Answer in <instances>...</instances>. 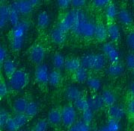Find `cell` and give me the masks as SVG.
Wrapping results in <instances>:
<instances>
[{
	"mask_svg": "<svg viewBox=\"0 0 134 131\" xmlns=\"http://www.w3.org/2000/svg\"><path fill=\"white\" fill-rule=\"evenodd\" d=\"M95 25L90 22L82 11L77 10L76 18L72 31L76 34L84 37H91L94 35Z\"/></svg>",
	"mask_w": 134,
	"mask_h": 131,
	"instance_id": "1",
	"label": "cell"
},
{
	"mask_svg": "<svg viewBox=\"0 0 134 131\" xmlns=\"http://www.w3.org/2000/svg\"><path fill=\"white\" fill-rule=\"evenodd\" d=\"M28 28L29 23L26 21L20 22L16 26H13L9 33V40L13 51L18 52L21 49Z\"/></svg>",
	"mask_w": 134,
	"mask_h": 131,
	"instance_id": "2",
	"label": "cell"
},
{
	"mask_svg": "<svg viewBox=\"0 0 134 131\" xmlns=\"http://www.w3.org/2000/svg\"><path fill=\"white\" fill-rule=\"evenodd\" d=\"M82 66L87 69L99 71L106 65V56L100 54H91L84 56L81 60Z\"/></svg>",
	"mask_w": 134,
	"mask_h": 131,
	"instance_id": "3",
	"label": "cell"
},
{
	"mask_svg": "<svg viewBox=\"0 0 134 131\" xmlns=\"http://www.w3.org/2000/svg\"><path fill=\"white\" fill-rule=\"evenodd\" d=\"M8 80L10 88L14 91H20L24 89L29 81L28 74L23 68L17 69Z\"/></svg>",
	"mask_w": 134,
	"mask_h": 131,
	"instance_id": "4",
	"label": "cell"
},
{
	"mask_svg": "<svg viewBox=\"0 0 134 131\" xmlns=\"http://www.w3.org/2000/svg\"><path fill=\"white\" fill-rule=\"evenodd\" d=\"M46 55V49L41 44H35L29 50V58L34 64H42Z\"/></svg>",
	"mask_w": 134,
	"mask_h": 131,
	"instance_id": "5",
	"label": "cell"
},
{
	"mask_svg": "<svg viewBox=\"0 0 134 131\" xmlns=\"http://www.w3.org/2000/svg\"><path fill=\"white\" fill-rule=\"evenodd\" d=\"M62 123L65 127H70L76 123V111L74 105H65L62 109Z\"/></svg>",
	"mask_w": 134,
	"mask_h": 131,
	"instance_id": "6",
	"label": "cell"
},
{
	"mask_svg": "<svg viewBox=\"0 0 134 131\" xmlns=\"http://www.w3.org/2000/svg\"><path fill=\"white\" fill-rule=\"evenodd\" d=\"M76 12L77 10H73L68 12L59 22L58 27L59 28L66 33L70 30H72L76 18Z\"/></svg>",
	"mask_w": 134,
	"mask_h": 131,
	"instance_id": "7",
	"label": "cell"
},
{
	"mask_svg": "<svg viewBox=\"0 0 134 131\" xmlns=\"http://www.w3.org/2000/svg\"><path fill=\"white\" fill-rule=\"evenodd\" d=\"M48 66L45 64L38 65L35 72V79L39 85H46L49 81Z\"/></svg>",
	"mask_w": 134,
	"mask_h": 131,
	"instance_id": "8",
	"label": "cell"
},
{
	"mask_svg": "<svg viewBox=\"0 0 134 131\" xmlns=\"http://www.w3.org/2000/svg\"><path fill=\"white\" fill-rule=\"evenodd\" d=\"M34 6L32 5V3L29 2V0H18L14 2L10 8L12 9H14L19 14H28L32 11Z\"/></svg>",
	"mask_w": 134,
	"mask_h": 131,
	"instance_id": "9",
	"label": "cell"
},
{
	"mask_svg": "<svg viewBox=\"0 0 134 131\" xmlns=\"http://www.w3.org/2000/svg\"><path fill=\"white\" fill-rule=\"evenodd\" d=\"M103 52L104 55L107 58L111 63H118L119 60V55L118 51L115 49L113 44L107 42L103 45Z\"/></svg>",
	"mask_w": 134,
	"mask_h": 131,
	"instance_id": "10",
	"label": "cell"
},
{
	"mask_svg": "<svg viewBox=\"0 0 134 131\" xmlns=\"http://www.w3.org/2000/svg\"><path fill=\"white\" fill-rule=\"evenodd\" d=\"M108 114L109 116V118H113L120 121V120H121L125 115V110L122 107L119 105L114 104L109 107Z\"/></svg>",
	"mask_w": 134,
	"mask_h": 131,
	"instance_id": "11",
	"label": "cell"
},
{
	"mask_svg": "<svg viewBox=\"0 0 134 131\" xmlns=\"http://www.w3.org/2000/svg\"><path fill=\"white\" fill-rule=\"evenodd\" d=\"M47 121L49 124L52 125H58L62 122V110L59 108H53L49 112L47 116Z\"/></svg>",
	"mask_w": 134,
	"mask_h": 131,
	"instance_id": "12",
	"label": "cell"
},
{
	"mask_svg": "<svg viewBox=\"0 0 134 131\" xmlns=\"http://www.w3.org/2000/svg\"><path fill=\"white\" fill-rule=\"evenodd\" d=\"M94 37L99 42H105L107 40L109 35H108L107 27H106L102 23H98L95 25V30H94Z\"/></svg>",
	"mask_w": 134,
	"mask_h": 131,
	"instance_id": "13",
	"label": "cell"
},
{
	"mask_svg": "<svg viewBox=\"0 0 134 131\" xmlns=\"http://www.w3.org/2000/svg\"><path fill=\"white\" fill-rule=\"evenodd\" d=\"M29 102V101L24 97H20L15 100L13 103V110L14 113H25Z\"/></svg>",
	"mask_w": 134,
	"mask_h": 131,
	"instance_id": "14",
	"label": "cell"
},
{
	"mask_svg": "<svg viewBox=\"0 0 134 131\" xmlns=\"http://www.w3.org/2000/svg\"><path fill=\"white\" fill-rule=\"evenodd\" d=\"M82 66V62L81 60L76 58H67L65 60L64 63V68L66 71L74 73L79 68Z\"/></svg>",
	"mask_w": 134,
	"mask_h": 131,
	"instance_id": "15",
	"label": "cell"
},
{
	"mask_svg": "<svg viewBox=\"0 0 134 131\" xmlns=\"http://www.w3.org/2000/svg\"><path fill=\"white\" fill-rule=\"evenodd\" d=\"M50 37L53 42L56 44H62L66 40V32L59 28V27L55 28L50 33Z\"/></svg>",
	"mask_w": 134,
	"mask_h": 131,
	"instance_id": "16",
	"label": "cell"
},
{
	"mask_svg": "<svg viewBox=\"0 0 134 131\" xmlns=\"http://www.w3.org/2000/svg\"><path fill=\"white\" fill-rule=\"evenodd\" d=\"M82 96L80 90L74 86H70L65 89V97L68 101L74 102Z\"/></svg>",
	"mask_w": 134,
	"mask_h": 131,
	"instance_id": "17",
	"label": "cell"
},
{
	"mask_svg": "<svg viewBox=\"0 0 134 131\" xmlns=\"http://www.w3.org/2000/svg\"><path fill=\"white\" fill-rule=\"evenodd\" d=\"M2 65L4 72L8 79L10 78L17 70L16 64L11 59H6Z\"/></svg>",
	"mask_w": 134,
	"mask_h": 131,
	"instance_id": "18",
	"label": "cell"
},
{
	"mask_svg": "<svg viewBox=\"0 0 134 131\" xmlns=\"http://www.w3.org/2000/svg\"><path fill=\"white\" fill-rule=\"evenodd\" d=\"M107 31L109 37L112 40L113 42H118L120 40V31L118 26L113 22H109L107 26Z\"/></svg>",
	"mask_w": 134,
	"mask_h": 131,
	"instance_id": "19",
	"label": "cell"
},
{
	"mask_svg": "<svg viewBox=\"0 0 134 131\" xmlns=\"http://www.w3.org/2000/svg\"><path fill=\"white\" fill-rule=\"evenodd\" d=\"M88 78V69L82 66L73 73V79L78 83H84Z\"/></svg>",
	"mask_w": 134,
	"mask_h": 131,
	"instance_id": "20",
	"label": "cell"
},
{
	"mask_svg": "<svg viewBox=\"0 0 134 131\" xmlns=\"http://www.w3.org/2000/svg\"><path fill=\"white\" fill-rule=\"evenodd\" d=\"M62 76L59 69H55L51 72H49L48 84L50 86L54 87L58 86L62 83Z\"/></svg>",
	"mask_w": 134,
	"mask_h": 131,
	"instance_id": "21",
	"label": "cell"
},
{
	"mask_svg": "<svg viewBox=\"0 0 134 131\" xmlns=\"http://www.w3.org/2000/svg\"><path fill=\"white\" fill-rule=\"evenodd\" d=\"M101 98H102L103 101L104 103L105 106L110 107L113 105L115 104L116 102V96L114 92H113L110 90H104L102 92L101 95Z\"/></svg>",
	"mask_w": 134,
	"mask_h": 131,
	"instance_id": "22",
	"label": "cell"
},
{
	"mask_svg": "<svg viewBox=\"0 0 134 131\" xmlns=\"http://www.w3.org/2000/svg\"><path fill=\"white\" fill-rule=\"evenodd\" d=\"M10 6L2 5L0 8V27L3 28L6 25L7 22L9 21Z\"/></svg>",
	"mask_w": 134,
	"mask_h": 131,
	"instance_id": "23",
	"label": "cell"
},
{
	"mask_svg": "<svg viewBox=\"0 0 134 131\" xmlns=\"http://www.w3.org/2000/svg\"><path fill=\"white\" fill-rule=\"evenodd\" d=\"M118 18L119 21L125 26H130L133 22V18L126 9H121L118 12Z\"/></svg>",
	"mask_w": 134,
	"mask_h": 131,
	"instance_id": "24",
	"label": "cell"
},
{
	"mask_svg": "<svg viewBox=\"0 0 134 131\" xmlns=\"http://www.w3.org/2000/svg\"><path fill=\"white\" fill-rule=\"evenodd\" d=\"M123 66L121 63H111L108 68V73L112 77H118L123 72Z\"/></svg>",
	"mask_w": 134,
	"mask_h": 131,
	"instance_id": "25",
	"label": "cell"
},
{
	"mask_svg": "<svg viewBox=\"0 0 134 131\" xmlns=\"http://www.w3.org/2000/svg\"><path fill=\"white\" fill-rule=\"evenodd\" d=\"M38 110H39V107H38V104L35 101H29L27 106L26 112H25V114L30 119L38 114Z\"/></svg>",
	"mask_w": 134,
	"mask_h": 131,
	"instance_id": "26",
	"label": "cell"
},
{
	"mask_svg": "<svg viewBox=\"0 0 134 131\" xmlns=\"http://www.w3.org/2000/svg\"><path fill=\"white\" fill-rule=\"evenodd\" d=\"M49 23V16L47 12L43 11L38 16V26L41 29H43L48 26Z\"/></svg>",
	"mask_w": 134,
	"mask_h": 131,
	"instance_id": "27",
	"label": "cell"
},
{
	"mask_svg": "<svg viewBox=\"0 0 134 131\" xmlns=\"http://www.w3.org/2000/svg\"><path fill=\"white\" fill-rule=\"evenodd\" d=\"M89 107L93 110H97L102 108L103 106H104V103L103 101L101 95L100 96H94L92 97L90 99H88Z\"/></svg>",
	"mask_w": 134,
	"mask_h": 131,
	"instance_id": "28",
	"label": "cell"
},
{
	"mask_svg": "<svg viewBox=\"0 0 134 131\" xmlns=\"http://www.w3.org/2000/svg\"><path fill=\"white\" fill-rule=\"evenodd\" d=\"M65 58L60 53H55L53 58V63L55 69H61L64 67L65 63Z\"/></svg>",
	"mask_w": 134,
	"mask_h": 131,
	"instance_id": "29",
	"label": "cell"
},
{
	"mask_svg": "<svg viewBox=\"0 0 134 131\" xmlns=\"http://www.w3.org/2000/svg\"><path fill=\"white\" fill-rule=\"evenodd\" d=\"M106 16L109 20V21L110 22H113V20L118 16V11L116 8V6L115 5V4L110 3L109 5H108L106 8Z\"/></svg>",
	"mask_w": 134,
	"mask_h": 131,
	"instance_id": "30",
	"label": "cell"
},
{
	"mask_svg": "<svg viewBox=\"0 0 134 131\" xmlns=\"http://www.w3.org/2000/svg\"><path fill=\"white\" fill-rule=\"evenodd\" d=\"M74 106L75 107L76 110L82 112L89 107L88 100L86 99L85 97L82 96L80 98L76 100L75 101H74Z\"/></svg>",
	"mask_w": 134,
	"mask_h": 131,
	"instance_id": "31",
	"label": "cell"
},
{
	"mask_svg": "<svg viewBox=\"0 0 134 131\" xmlns=\"http://www.w3.org/2000/svg\"><path fill=\"white\" fill-rule=\"evenodd\" d=\"M86 84H87V86L89 87V89L94 92L98 91L101 86L100 80L97 78H88L86 80Z\"/></svg>",
	"mask_w": 134,
	"mask_h": 131,
	"instance_id": "32",
	"label": "cell"
},
{
	"mask_svg": "<svg viewBox=\"0 0 134 131\" xmlns=\"http://www.w3.org/2000/svg\"><path fill=\"white\" fill-rule=\"evenodd\" d=\"M14 119L16 121V124L18 125L19 128L21 129L23 126L26 124L29 121V118L25 113H20V114H15V115L13 117Z\"/></svg>",
	"mask_w": 134,
	"mask_h": 131,
	"instance_id": "33",
	"label": "cell"
},
{
	"mask_svg": "<svg viewBox=\"0 0 134 131\" xmlns=\"http://www.w3.org/2000/svg\"><path fill=\"white\" fill-rule=\"evenodd\" d=\"M49 121L47 119H40L38 121L34 127H32V131H47L48 128Z\"/></svg>",
	"mask_w": 134,
	"mask_h": 131,
	"instance_id": "34",
	"label": "cell"
},
{
	"mask_svg": "<svg viewBox=\"0 0 134 131\" xmlns=\"http://www.w3.org/2000/svg\"><path fill=\"white\" fill-rule=\"evenodd\" d=\"M82 121L89 124L94 118V110L90 107H88V109L82 111Z\"/></svg>",
	"mask_w": 134,
	"mask_h": 131,
	"instance_id": "35",
	"label": "cell"
},
{
	"mask_svg": "<svg viewBox=\"0 0 134 131\" xmlns=\"http://www.w3.org/2000/svg\"><path fill=\"white\" fill-rule=\"evenodd\" d=\"M10 118H11V116L7 110H4V109L1 110L0 111V127H1V128L5 127L6 124Z\"/></svg>",
	"mask_w": 134,
	"mask_h": 131,
	"instance_id": "36",
	"label": "cell"
},
{
	"mask_svg": "<svg viewBox=\"0 0 134 131\" xmlns=\"http://www.w3.org/2000/svg\"><path fill=\"white\" fill-rule=\"evenodd\" d=\"M107 126L109 131H120L121 130V124L119 121L115 120L113 118L109 119Z\"/></svg>",
	"mask_w": 134,
	"mask_h": 131,
	"instance_id": "37",
	"label": "cell"
},
{
	"mask_svg": "<svg viewBox=\"0 0 134 131\" xmlns=\"http://www.w3.org/2000/svg\"><path fill=\"white\" fill-rule=\"evenodd\" d=\"M19 13L14 9H12L10 8V14H9V21L13 26H16L19 22Z\"/></svg>",
	"mask_w": 134,
	"mask_h": 131,
	"instance_id": "38",
	"label": "cell"
},
{
	"mask_svg": "<svg viewBox=\"0 0 134 131\" xmlns=\"http://www.w3.org/2000/svg\"><path fill=\"white\" fill-rule=\"evenodd\" d=\"M5 128L8 131H18L20 130L19 127L16 124V121L14 119L13 117H11L9 118V120L8 121Z\"/></svg>",
	"mask_w": 134,
	"mask_h": 131,
	"instance_id": "39",
	"label": "cell"
},
{
	"mask_svg": "<svg viewBox=\"0 0 134 131\" xmlns=\"http://www.w3.org/2000/svg\"><path fill=\"white\" fill-rule=\"evenodd\" d=\"M8 92V86L5 82V80H3L2 79L1 80V82H0V98H5Z\"/></svg>",
	"mask_w": 134,
	"mask_h": 131,
	"instance_id": "40",
	"label": "cell"
},
{
	"mask_svg": "<svg viewBox=\"0 0 134 131\" xmlns=\"http://www.w3.org/2000/svg\"><path fill=\"white\" fill-rule=\"evenodd\" d=\"M76 123L77 124L79 131H91L89 124L86 123L85 121H83L82 120L80 121H77Z\"/></svg>",
	"mask_w": 134,
	"mask_h": 131,
	"instance_id": "41",
	"label": "cell"
},
{
	"mask_svg": "<svg viewBox=\"0 0 134 131\" xmlns=\"http://www.w3.org/2000/svg\"><path fill=\"white\" fill-rule=\"evenodd\" d=\"M127 43L130 48L134 52V32H131L127 34Z\"/></svg>",
	"mask_w": 134,
	"mask_h": 131,
	"instance_id": "42",
	"label": "cell"
},
{
	"mask_svg": "<svg viewBox=\"0 0 134 131\" xmlns=\"http://www.w3.org/2000/svg\"><path fill=\"white\" fill-rule=\"evenodd\" d=\"M112 2V0H93V4L97 8L107 7Z\"/></svg>",
	"mask_w": 134,
	"mask_h": 131,
	"instance_id": "43",
	"label": "cell"
},
{
	"mask_svg": "<svg viewBox=\"0 0 134 131\" xmlns=\"http://www.w3.org/2000/svg\"><path fill=\"white\" fill-rule=\"evenodd\" d=\"M126 63L127 66L130 69L133 70L134 69V54H129L126 58Z\"/></svg>",
	"mask_w": 134,
	"mask_h": 131,
	"instance_id": "44",
	"label": "cell"
},
{
	"mask_svg": "<svg viewBox=\"0 0 134 131\" xmlns=\"http://www.w3.org/2000/svg\"><path fill=\"white\" fill-rule=\"evenodd\" d=\"M127 110L130 115L134 117V98L131 97V98L129 100L127 106Z\"/></svg>",
	"mask_w": 134,
	"mask_h": 131,
	"instance_id": "45",
	"label": "cell"
},
{
	"mask_svg": "<svg viewBox=\"0 0 134 131\" xmlns=\"http://www.w3.org/2000/svg\"><path fill=\"white\" fill-rule=\"evenodd\" d=\"M7 56H8V52H7L6 48L3 46H1L0 48V62L2 64L7 59Z\"/></svg>",
	"mask_w": 134,
	"mask_h": 131,
	"instance_id": "46",
	"label": "cell"
},
{
	"mask_svg": "<svg viewBox=\"0 0 134 131\" xmlns=\"http://www.w3.org/2000/svg\"><path fill=\"white\" fill-rule=\"evenodd\" d=\"M57 1L59 6L62 9L67 8L71 4V0H57Z\"/></svg>",
	"mask_w": 134,
	"mask_h": 131,
	"instance_id": "47",
	"label": "cell"
},
{
	"mask_svg": "<svg viewBox=\"0 0 134 131\" xmlns=\"http://www.w3.org/2000/svg\"><path fill=\"white\" fill-rule=\"evenodd\" d=\"M86 0H71V5L75 8H80L86 3Z\"/></svg>",
	"mask_w": 134,
	"mask_h": 131,
	"instance_id": "48",
	"label": "cell"
},
{
	"mask_svg": "<svg viewBox=\"0 0 134 131\" xmlns=\"http://www.w3.org/2000/svg\"><path fill=\"white\" fill-rule=\"evenodd\" d=\"M129 92H130V94L131 95V97L134 98V81H133L130 84V88H129Z\"/></svg>",
	"mask_w": 134,
	"mask_h": 131,
	"instance_id": "49",
	"label": "cell"
},
{
	"mask_svg": "<svg viewBox=\"0 0 134 131\" xmlns=\"http://www.w3.org/2000/svg\"><path fill=\"white\" fill-rule=\"evenodd\" d=\"M69 131H79V129H78V127H77L76 123H75L74 124H73L71 127H69Z\"/></svg>",
	"mask_w": 134,
	"mask_h": 131,
	"instance_id": "50",
	"label": "cell"
},
{
	"mask_svg": "<svg viewBox=\"0 0 134 131\" xmlns=\"http://www.w3.org/2000/svg\"><path fill=\"white\" fill-rule=\"evenodd\" d=\"M29 2L32 3V5L35 6V5H37L38 3H39L40 0H29Z\"/></svg>",
	"mask_w": 134,
	"mask_h": 131,
	"instance_id": "51",
	"label": "cell"
},
{
	"mask_svg": "<svg viewBox=\"0 0 134 131\" xmlns=\"http://www.w3.org/2000/svg\"><path fill=\"white\" fill-rule=\"evenodd\" d=\"M99 131H109V129H108L107 126L105 125V126H103L100 130H99Z\"/></svg>",
	"mask_w": 134,
	"mask_h": 131,
	"instance_id": "52",
	"label": "cell"
},
{
	"mask_svg": "<svg viewBox=\"0 0 134 131\" xmlns=\"http://www.w3.org/2000/svg\"><path fill=\"white\" fill-rule=\"evenodd\" d=\"M18 131H32V130H29V129H20Z\"/></svg>",
	"mask_w": 134,
	"mask_h": 131,
	"instance_id": "53",
	"label": "cell"
},
{
	"mask_svg": "<svg viewBox=\"0 0 134 131\" xmlns=\"http://www.w3.org/2000/svg\"><path fill=\"white\" fill-rule=\"evenodd\" d=\"M91 131H99V130H92Z\"/></svg>",
	"mask_w": 134,
	"mask_h": 131,
	"instance_id": "54",
	"label": "cell"
},
{
	"mask_svg": "<svg viewBox=\"0 0 134 131\" xmlns=\"http://www.w3.org/2000/svg\"><path fill=\"white\" fill-rule=\"evenodd\" d=\"M133 77H134V69L133 70Z\"/></svg>",
	"mask_w": 134,
	"mask_h": 131,
	"instance_id": "55",
	"label": "cell"
},
{
	"mask_svg": "<svg viewBox=\"0 0 134 131\" xmlns=\"http://www.w3.org/2000/svg\"><path fill=\"white\" fill-rule=\"evenodd\" d=\"M132 1H133V3H134V0H132Z\"/></svg>",
	"mask_w": 134,
	"mask_h": 131,
	"instance_id": "56",
	"label": "cell"
},
{
	"mask_svg": "<svg viewBox=\"0 0 134 131\" xmlns=\"http://www.w3.org/2000/svg\"><path fill=\"white\" fill-rule=\"evenodd\" d=\"M1 1H2V0H1Z\"/></svg>",
	"mask_w": 134,
	"mask_h": 131,
	"instance_id": "57",
	"label": "cell"
}]
</instances>
